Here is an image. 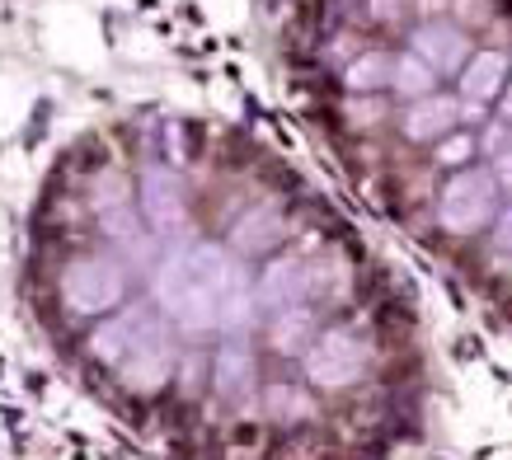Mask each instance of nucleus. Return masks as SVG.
Wrapping results in <instances>:
<instances>
[{
	"label": "nucleus",
	"mask_w": 512,
	"mask_h": 460,
	"mask_svg": "<svg viewBox=\"0 0 512 460\" xmlns=\"http://www.w3.org/2000/svg\"><path fill=\"white\" fill-rule=\"evenodd\" d=\"M19 301L80 395L170 451L353 460L395 423L400 324L367 249L207 118L80 127L24 216Z\"/></svg>",
	"instance_id": "obj_1"
},
{
	"label": "nucleus",
	"mask_w": 512,
	"mask_h": 460,
	"mask_svg": "<svg viewBox=\"0 0 512 460\" xmlns=\"http://www.w3.org/2000/svg\"><path fill=\"white\" fill-rule=\"evenodd\" d=\"M282 47L367 202L512 310V0H292Z\"/></svg>",
	"instance_id": "obj_2"
}]
</instances>
